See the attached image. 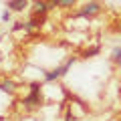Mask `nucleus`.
I'll use <instances>...</instances> for the list:
<instances>
[{
	"instance_id": "1",
	"label": "nucleus",
	"mask_w": 121,
	"mask_h": 121,
	"mask_svg": "<svg viewBox=\"0 0 121 121\" xmlns=\"http://www.w3.org/2000/svg\"><path fill=\"white\" fill-rule=\"evenodd\" d=\"M75 56H71L69 60H67L65 65H60V67H55V69H51V71H44V81L47 83H52V81H59L60 77H65L67 75V71L71 69V67L75 65Z\"/></svg>"
},
{
	"instance_id": "2",
	"label": "nucleus",
	"mask_w": 121,
	"mask_h": 121,
	"mask_svg": "<svg viewBox=\"0 0 121 121\" xmlns=\"http://www.w3.org/2000/svg\"><path fill=\"white\" fill-rule=\"evenodd\" d=\"M40 89H43L40 83H32V85H30L28 95L22 99V105H24L26 109H32V107H39L40 105Z\"/></svg>"
},
{
	"instance_id": "3",
	"label": "nucleus",
	"mask_w": 121,
	"mask_h": 121,
	"mask_svg": "<svg viewBox=\"0 0 121 121\" xmlns=\"http://www.w3.org/2000/svg\"><path fill=\"white\" fill-rule=\"evenodd\" d=\"M101 10V4L97 2V0H93V2H89V4H85L81 10L77 12V16H83V18H91V16H95V14H99Z\"/></svg>"
},
{
	"instance_id": "4",
	"label": "nucleus",
	"mask_w": 121,
	"mask_h": 121,
	"mask_svg": "<svg viewBox=\"0 0 121 121\" xmlns=\"http://www.w3.org/2000/svg\"><path fill=\"white\" fill-rule=\"evenodd\" d=\"M51 8L52 6H51L48 0H35L32 2V16H44Z\"/></svg>"
},
{
	"instance_id": "5",
	"label": "nucleus",
	"mask_w": 121,
	"mask_h": 121,
	"mask_svg": "<svg viewBox=\"0 0 121 121\" xmlns=\"http://www.w3.org/2000/svg\"><path fill=\"white\" fill-rule=\"evenodd\" d=\"M28 4V0H8V10L12 12H22Z\"/></svg>"
},
{
	"instance_id": "6",
	"label": "nucleus",
	"mask_w": 121,
	"mask_h": 121,
	"mask_svg": "<svg viewBox=\"0 0 121 121\" xmlns=\"http://www.w3.org/2000/svg\"><path fill=\"white\" fill-rule=\"evenodd\" d=\"M0 91H2V93H14V91H16V85H14V81H10V79H0Z\"/></svg>"
},
{
	"instance_id": "7",
	"label": "nucleus",
	"mask_w": 121,
	"mask_h": 121,
	"mask_svg": "<svg viewBox=\"0 0 121 121\" xmlns=\"http://www.w3.org/2000/svg\"><path fill=\"white\" fill-rule=\"evenodd\" d=\"M99 51H101L99 47H93V48H87V51H85V59H89V56H95V55H99Z\"/></svg>"
},
{
	"instance_id": "8",
	"label": "nucleus",
	"mask_w": 121,
	"mask_h": 121,
	"mask_svg": "<svg viewBox=\"0 0 121 121\" xmlns=\"http://www.w3.org/2000/svg\"><path fill=\"white\" fill-rule=\"evenodd\" d=\"M111 56H113V60H115V63H121V47H117V48H113V52H111Z\"/></svg>"
},
{
	"instance_id": "9",
	"label": "nucleus",
	"mask_w": 121,
	"mask_h": 121,
	"mask_svg": "<svg viewBox=\"0 0 121 121\" xmlns=\"http://www.w3.org/2000/svg\"><path fill=\"white\" fill-rule=\"evenodd\" d=\"M77 0H60V8H69V6H73Z\"/></svg>"
},
{
	"instance_id": "10",
	"label": "nucleus",
	"mask_w": 121,
	"mask_h": 121,
	"mask_svg": "<svg viewBox=\"0 0 121 121\" xmlns=\"http://www.w3.org/2000/svg\"><path fill=\"white\" fill-rule=\"evenodd\" d=\"M10 12H12V10H4V12H2V20H4V22H8V20H10V16H12Z\"/></svg>"
},
{
	"instance_id": "11",
	"label": "nucleus",
	"mask_w": 121,
	"mask_h": 121,
	"mask_svg": "<svg viewBox=\"0 0 121 121\" xmlns=\"http://www.w3.org/2000/svg\"><path fill=\"white\" fill-rule=\"evenodd\" d=\"M65 121H77V117L73 115V111H67V115H65Z\"/></svg>"
},
{
	"instance_id": "12",
	"label": "nucleus",
	"mask_w": 121,
	"mask_h": 121,
	"mask_svg": "<svg viewBox=\"0 0 121 121\" xmlns=\"http://www.w3.org/2000/svg\"><path fill=\"white\" fill-rule=\"evenodd\" d=\"M48 2H51V6H52V8H56V6H60V0H48Z\"/></svg>"
}]
</instances>
